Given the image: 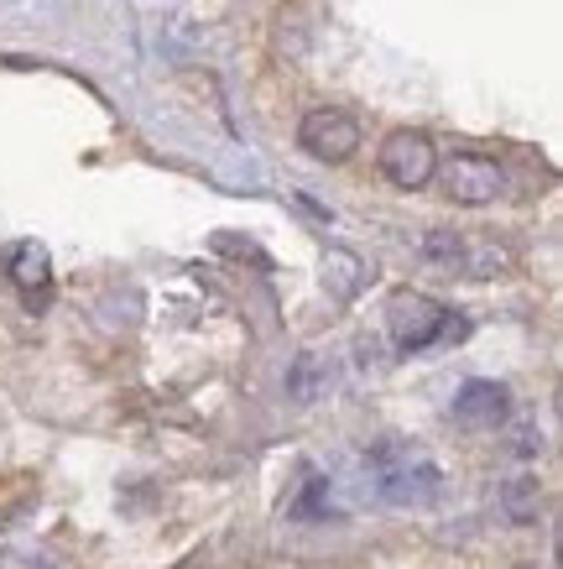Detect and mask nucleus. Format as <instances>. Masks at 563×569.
<instances>
[{"label":"nucleus","mask_w":563,"mask_h":569,"mask_svg":"<svg viewBox=\"0 0 563 569\" xmlns=\"http://www.w3.org/2000/svg\"><path fill=\"white\" fill-rule=\"evenodd\" d=\"M381 497L392 507H412V501H433L439 497V470L433 466H402L381 481Z\"/></svg>","instance_id":"obj_6"},{"label":"nucleus","mask_w":563,"mask_h":569,"mask_svg":"<svg viewBox=\"0 0 563 569\" xmlns=\"http://www.w3.org/2000/svg\"><path fill=\"white\" fill-rule=\"evenodd\" d=\"M298 141H303L319 162H344V157L360 147V126L350 121V116H340V110H313L303 121V131H298Z\"/></svg>","instance_id":"obj_4"},{"label":"nucleus","mask_w":563,"mask_h":569,"mask_svg":"<svg viewBox=\"0 0 563 569\" xmlns=\"http://www.w3.org/2000/svg\"><path fill=\"white\" fill-rule=\"evenodd\" d=\"M6 267H11V277H17V288L27 298L48 293V257L37 251V246H17L11 257H6Z\"/></svg>","instance_id":"obj_7"},{"label":"nucleus","mask_w":563,"mask_h":569,"mask_svg":"<svg viewBox=\"0 0 563 569\" xmlns=\"http://www.w3.org/2000/svg\"><path fill=\"white\" fill-rule=\"evenodd\" d=\"M444 193L454 204H491L501 193V168L480 152H460L444 162Z\"/></svg>","instance_id":"obj_3"},{"label":"nucleus","mask_w":563,"mask_h":569,"mask_svg":"<svg viewBox=\"0 0 563 569\" xmlns=\"http://www.w3.org/2000/svg\"><path fill=\"white\" fill-rule=\"evenodd\" d=\"M381 173L392 178L396 189H423L428 178L439 173V157H433V141L423 131H396L381 147Z\"/></svg>","instance_id":"obj_1"},{"label":"nucleus","mask_w":563,"mask_h":569,"mask_svg":"<svg viewBox=\"0 0 563 569\" xmlns=\"http://www.w3.org/2000/svg\"><path fill=\"white\" fill-rule=\"evenodd\" d=\"M501 507H506V518L512 522L537 518V507H543V486H537V476H512V481L501 486Z\"/></svg>","instance_id":"obj_8"},{"label":"nucleus","mask_w":563,"mask_h":569,"mask_svg":"<svg viewBox=\"0 0 563 569\" xmlns=\"http://www.w3.org/2000/svg\"><path fill=\"white\" fill-rule=\"evenodd\" d=\"M506 387H495V381H464L460 397H454V418H460L464 429H495L501 418H506Z\"/></svg>","instance_id":"obj_5"},{"label":"nucleus","mask_w":563,"mask_h":569,"mask_svg":"<svg viewBox=\"0 0 563 569\" xmlns=\"http://www.w3.org/2000/svg\"><path fill=\"white\" fill-rule=\"evenodd\" d=\"M449 329V313L423 293H402L392 303V340L396 350H423Z\"/></svg>","instance_id":"obj_2"}]
</instances>
